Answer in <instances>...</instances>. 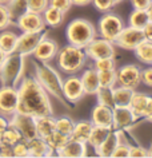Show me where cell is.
Here are the masks:
<instances>
[{
    "label": "cell",
    "instance_id": "cell-45",
    "mask_svg": "<svg viewBox=\"0 0 152 158\" xmlns=\"http://www.w3.org/2000/svg\"><path fill=\"white\" fill-rule=\"evenodd\" d=\"M130 157H135V158L148 157V149L143 148V146H131Z\"/></svg>",
    "mask_w": 152,
    "mask_h": 158
},
{
    "label": "cell",
    "instance_id": "cell-53",
    "mask_svg": "<svg viewBox=\"0 0 152 158\" xmlns=\"http://www.w3.org/2000/svg\"><path fill=\"white\" fill-rule=\"evenodd\" d=\"M148 157H152V145L150 146V149H148Z\"/></svg>",
    "mask_w": 152,
    "mask_h": 158
},
{
    "label": "cell",
    "instance_id": "cell-29",
    "mask_svg": "<svg viewBox=\"0 0 152 158\" xmlns=\"http://www.w3.org/2000/svg\"><path fill=\"white\" fill-rule=\"evenodd\" d=\"M111 130H112L111 127L93 125V129H92V131H91V135H89V138H88L87 145L92 146L93 149L97 148V146H99L101 142H103L108 137V134L111 133Z\"/></svg>",
    "mask_w": 152,
    "mask_h": 158
},
{
    "label": "cell",
    "instance_id": "cell-15",
    "mask_svg": "<svg viewBox=\"0 0 152 158\" xmlns=\"http://www.w3.org/2000/svg\"><path fill=\"white\" fill-rule=\"evenodd\" d=\"M130 107L138 118L147 119L152 114V97L146 93L134 91V95H132L130 102Z\"/></svg>",
    "mask_w": 152,
    "mask_h": 158
},
{
    "label": "cell",
    "instance_id": "cell-25",
    "mask_svg": "<svg viewBox=\"0 0 152 158\" xmlns=\"http://www.w3.org/2000/svg\"><path fill=\"white\" fill-rule=\"evenodd\" d=\"M93 129V123L91 121H79L75 122V127L71 134V139L80 141V142H88V138L91 135V131Z\"/></svg>",
    "mask_w": 152,
    "mask_h": 158
},
{
    "label": "cell",
    "instance_id": "cell-17",
    "mask_svg": "<svg viewBox=\"0 0 152 158\" xmlns=\"http://www.w3.org/2000/svg\"><path fill=\"white\" fill-rule=\"evenodd\" d=\"M44 36L43 32H23L20 36L18 38V44L15 52L27 56L31 55L39 44V42L41 40V38Z\"/></svg>",
    "mask_w": 152,
    "mask_h": 158
},
{
    "label": "cell",
    "instance_id": "cell-6",
    "mask_svg": "<svg viewBox=\"0 0 152 158\" xmlns=\"http://www.w3.org/2000/svg\"><path fill=\"white\" fill-rule=\"evenodd\" d=\"M124 22L123 19L118 16L116 14L112 12H104V15L100 18L99 20V35L101 38L107 39L112 43H115L116 38L119 36V34L122 32V30L124 28Z\"/></svg>",
    "mask_w": 152,
    "mask_h": 158
},
{
    "label": "cell",
    "instance_id": "cell-56",
    "mask_svg": "<svg viewBox=\"0 0 152 158\" xmlns=\"http://www.w3.org/2000/svg\"><path fill=\"white\" fill-rule=\"evenodd\" d=\"M119 2H122V0H116V3H119Z\"/></svg>",
    "mask_w": 152,
    "mask_h": 158
},
{
    "label": "cell",
    "instance_id": "cell-41",
    "mask_svg": "<svg viewBox=\"0 0 152 158\" xmlns=\"http://www.w3.org/2000/svg\"><path fill=\"white\" fill-rule=\"evenodd\" d=\"M92 4L95 6V8L100 12H108L115 7L116 0H92Z\"/></svg>",
    "mask_w": 152,
    "mask_h": 158
},
{
    "label": "cell",
    "instance_id": "cell-55",
    "mask_svg": "<svg viewBox=\"0 0 152 158\" xmlns=\"http://www.w3.org/2000/svg\"><path fill=\"white\" fill-rule=\"evenodd\" d=\"M147 121H151V122H152V114H151V115L147 118Z\"/></svg>",
    "mask_w": 152,
    "mask_h": 158
},
{
    "label": "cell",
    "instance_id": "cell-1",
    "mask_svg": "<svg viewBox=\"0 0 152 158\" xmlns=\"http://www.w3.org/2000/svg\"><path fill=\"white\" fill-rule=\"evenodd\" d=\"M19 102L16 113L31 117L52 115L53 109L49 101V94L41 87L36 78L27 77L18 87Z\"/></svg>",
    "mask_w": 152,
    "mask_h": 158
},
{
    "label": "cell",
    "instance_id": "cell-14",
    "mask_svg": "<svg viewBox=\"0 0 152 158\" xmlns=\"http://www.w3.org/2000/svg\"><path fill=\"white\" fill-rule=\"evenodd\" d=\"M57 52H59V46L57 43L51 39L48 36H43L41 40L39 42V44L36 46V48L32 52V55L35 56L36 60H39L40 63H48L49 60L56 58Z\"/></svg>",
    "mask_w": 152,
    "mask_h": 158
},
{
    "label": "cell",
    "instance_id": "cell-11",
    "mask_svg": "<svg viewBox=\"0 0 152 158\" xmlns=\"http://www.w3.org/2000/svg\"><path fill=\"white\" fill-rule=\"evenodd\" d=\"M16 26L23 32H44L45 23L41 14L25 11L16 19Z\"/></svg>",
    "mask_w": 152,
    "mask_h": 158
},
{
    "label": "cell",
    "instance_id": "cell-20",
    "mask_svg": "<svg viewBox=\"0 0 152 158\" xmlns=\"http://www.w3.org/2000/svg\"><path fill=\"white\" fill-rule=\"evenodd\" d=\"M88 153L87 143L80 141H75L69 138L68 142L57 152L59 157H69V158H79V157H85Z\"/></svg>",
    "mask_w": 152,
    "mask_h": 158
},
{
    "label": "cell",
    "instance_id": "cell-27",
    "mask_svg": "<svg viewBox=\"0 0 152 158\" xmlns=\"http://www.w3.org/2000/svg\"><path fill=\"white\" fill-rule=\"evenodd\" d=\"M134 52H135V56L142 63L152 66V42L151 40L144 39L143 42H140L134 50Z\"/></svg>",
    "mask_w": 152,
    "mask_h": 158
},
{
    "label": "cell",
    "instance_id": "cell-3",
    "mask_svg": "<svg viewBox=\"0 0 152 158\" xmlns=\"http://www.w3.org/2000/svg\"><path fill=\"white\" fill-rule=\"evenodd\" d=\"M65 35H67V40L69 44L84 48L85 46L89 44L96 38L97 31L89 20L79 18L73 19L68 24Z\"/></svg>",
    "mask_w": 152,
    "mask_h": 158
},
{
    "label": "cell",
    "instance_id": "cell-54",
    "mask_svg": "<svg viewBox=\"0 0 152 158\" xmlns=\"http://www.w3.org/2000/svg\"><path fill=\"white\" fill-rule=\"evenodd\" d=\"M10 0H0V4H8Z\"/></svg>",
    "mask_w": 152,
    "mask_h": 158
},
{
    "label": "cell",
    "instance_id": "cell-2",
    "mask_svg": "<svg viewBox=\"0 0 152 158\" xmlns=\"http://www.w3.org/2000/svg\"><path fill=\"white\" fill-rule=\"evenodd\" d=\"M56 58L59 69L68 75L76 74L77 71H80L87 62V55H85L84 48L69 44V43L63 48H59Z\"/></svg>",
    "mask_w": 152,
    "mask_h": 158
},
{
    "label": "cell",
    "instance_id": "cell-42",
    "mask_svg": "<svg viewBox=\"0 0 152 158\" xmlns=\"http://www.w3.org/2000/svg\"><path fill=\"white\" fill-rule=\"evenodd\" d=\"M14 157H29V150H28V143L25 139L19 141L18 143L14 146Z\"/></svg>",
    "mask_w": 152,
    "mask_h": 158
},
{
    "label": "cell",
    "instance_id": "cell-38",
    "mask_svg": "<svg viewBox=\"0 0 152 158\" xmlns=\"http://www.w3.org/2000/svg\"><path fill=\"white\" fill-rule=\"evenodd\" d=\"M12 24V16L7 4H0V31L7 30Z\"/></svg>",
    "mask_w": 152,
    "mask_h": 158
},
{
    "label": "cell",
    "instance_id": "cell-33",
    "mask_svg": "<svg viewBox=\"0 0 152 158\" xmlns=\"http://www.w3.org/2000/svg\"><path fill=\"white\" fill-rule=\"evenodd\" d=\"M97 73H99L100 87L114 89L115 86L118 85V81H116V69L108 70V71H97Z\"/></svg>",
    "mask_w": 152,
    "mask_h": 158
},
{
    "label": "cell",
    "instance_id": "cell-18",
    "mask_svg": "<svg viewBox=\"0 0 152 158\" xmlns=\"http://www.w3.org/2000/svg\"><path fill=\"white\" fill-rule=\"evenodd\" d=\"M91 122L96 126H106V127L112 129V126H114V111H112V107L97 103L92 109Z\"/></svg>",
    "mask_w": 152,
    "mask_h": 158
},
{
    "label": "cell",
    "instance_id": "cell-52",
    "mask_svg": "<svg viewBox=\"0 0 152 158\" xmlns=\"http://www.w3.org/2000/svg\"><path fill=\"white\" fill-rule=\"evenodd\" d=\"M146 11H147V15H148V18H150V20L152 22V3H151L150 7H148Z\"/></svg>",
    "mask_w": 152,
    "mask_h": 158
},
{
    "label": "cell",
    "instance_id": "cell-40",
    "mask_svg": "<svg viewBox=\"0 0 152 158\" xmlns=\"http://www.w3.org/2000/svg\"><path fill=\"white\" fill-rule=\"evenodd\" d=\"M130 153H131V145L127 143V142H119V145L116 146V149L114 150L111 157H115V158H126V157H130Z\"/></svg>",
    "mask_w": 152,
    "mask_h": 158
},
{
    "label": "cell",
    "instance_id": "cell-35",
    "mask_svg": "<svg viewBox=\"0 0 152 158\" xmlns=\"http://www.w3.org/2000/svg\"><path fill=\"white\" fill-rule=\"evenodd\" d=\"M97 97V103L110 106V107L114 109V94H112V89L108 87H99L97 93L95 94Z\"/></svg>",
    "mask_w": 152,
    "mask_h": 158
},
{
    "label": "cell",
    "instance_id": "cell-31",
    "mask_svg": "<svg viewBox=\"0 0 152 158\" xmlns=\"http://www.w3.org/2000/svg\"><path fill=\"white\" fill-rule=\"evenodd\" d=\"M150 22V18L147 15V11L144 10H135L131 12L130 18H128V26L135 27V28L143 30L144 26Z\"/></svg>",
    "mask_w": 152,
    "mask_h": 158
},
{
    "label": "cell",
    "instance_id": "cell-7",
    "mask_svg": "<svg viewBox=\"0 0 152 158\" xmlns=\"http://www.w3.org/2000/svg\"><path fill=\"white\" fill-rule=\"evenodd\" d=\"M10 125H12L21 134L23 139L29 141L32 138L37 137V130H36V118L25 115V114L15 113L10 118Z\"/></svg>",
    "mask_w": 152,
    "mask_h": 158
},
{
    "label": "cell",
    "instance_id": "cell-39",
    "mask_svg": "<svg viewBox=\"0 0 152 158\" xmlns=\"http://www.w3.org/2000/svg\"><path fill=\"white\" fill-rule=\"evenodd\" d=\"M49 6V0H27V11L43 14Z\"/></svg>",
    "mask_w": 152,
    "mask_h": 158
},
{
    "label": "cell",
    "instance_id": "cell-28",
    "mask_svg": "<svg viewBox=\"0 0 152 158\" xmlns=\"http://www.w3.org/2000/svg\"><path fill=\"white\" fill-rule=\"evenodd\" d=\"M18 38L19 35H16L14 31L10 30H3L0 34V47L6 51V54H12L16 50L18 44Z\"/></svg>",
    "mask_w": 152,
    "mask_h": 158
},
{
    "label": "cell",
    "instance_id": "cell-46",
    "mask_svg": "<svg viewBox=\"0 0 152 158\" xmlns=\"http://www.w3.org/2000/svg\"><path fill=\"white\" fill-rule=\"evenodd\" d=\"M0 157H14V148L0 142Z\"/></svg>",
    "mask_w": 152,
    "mask_h": 158
},
{
    "label": "cell",
    "instance_id": "cell-24",
    "mask_svg": "<svg viewBox=\"0 0 152 158\" xmlns=\"http://www.w3.org/2000/svg\"><path fill=\"white\" fill-rule=\"evenodd\" d=\"M135 90L123 87V86H115L112 89V94H114V107H127L130 106L131 98L134 95Z\"/></svg>",
    "mask_w": 152,
    "mask_h": 158
},
{
    "label": "cell",
    "instance_id": "cell-44",
    "mask_svg": "<svg viewBox=\"0 0 152 158\" xmlns=\"http://www.w3.org/2000/svg\"><path fill=\"white\" fill-rule=\"evenodd\" d=\"M142 82L148 87H152V66L142 70Z\"/></svg>",
    "mask_w": 152,
    "mask_h": 158
},
{
    "label": "cell",
    "instance_id": "cell-12",
    "mask_svg": "<svg viewBox=\"0 0 152 158\" xmlns=\"http://www.w3.org/2000/svg\"><path fill=\"white\" fill-rule=\"evenodd\" d=\"M143 40H144L143 30L135 28V27H131V26H126L122 30V32L119 34V36L116 38L115 46H118L123 50L134 51L136 48V46Z\"/></svg>",
    "mask_w": 152,
    "mask_h": 158
},
{
    "label": "cell",
    "instance_id": "cell-37",
    "mask_svg": "<svg viewBox=\"0 0 152 158\" xmlns=\"http://www.w3.org/2000/svg\"><path fill=\"white\" fill-rule=\"evenodd\" d=\"M93 67L97 71H108V70H115L116 69V63L114 56H108V58H100L93 60Z\"/></svg>",
    "mask_w": 152,
    "mask_h": 158
},
{
    "label": "cell",
    "instance_id": "cell-34",
    "mask_svg": "<svg viewBox=\"0 0 152 158\" xmlns=\"http://www.w3.org/2000/svg\"><path fill=\"white\" fill-rule=\"evenodd\" d=\"M75 127V121L69 117H60L56 118V130L60 133L65 134V135L71 137V134Z\"/></svg>",
    "mask_w": 152,
    "mask_h": 158
},
{
    "label": "cell",
    "instance_id": "cell-48",
    "mask_svg": "<svg viewBox=\"0 0 152 158\" xmlns=\"http://www.w3.org/2000/svg\"><path fill=\"white\" fill-rule=\"evenodd\" d=\"M143 34H144V39H147V40H151L152 42V22L151 20L148 22L146 26H144Z\"/></svg>",
    "mask_w": 152,
    "mask_h": 158
},
{
    "label": "cell",
    "instance_id": "cell-10",
    "mask_svg": "<svg viewBox=\"0 0 152 158\" xmlns=\"http://www.w3.org/2000/svg\"><path fill=\"white\" fill-rule=\"evenodd\" d=\"M85 55L87 58L96 60L100 58H108V56H115V43L104 38H95L93 40L84 47Z\"/></svg>",
    "mask_w": 152,
    "mask_h": 158
},
{
    "label": "cell",
    "instance_id": "cell-36",
    "mask_svg": "<svg viewBox=\"0 0 152 158\" xmlns=\"http://www.w3.org/2000/svg\"><path fill=\"white\" fill-rule=\"evenodd\" d=\"M7 7L11 12V16L18 19L23 12L27 11V0H10Z\"/></svg>",
    "mask_w": 152,
    "mask_h": 158
},
{
    "label": "cell",
    "instance_id": "cell-21",
    "mask_svg": "<svg viewBox=\"0 0 152 158\" xmlns=\"http://www.w3.org/2000/svg\"><path fill=\"white\" fill-rule=\"evenodd\" d=\"M81 83H83L84 91L88 95H95L97 93V90L100 87L99 83V73L95 67H91V69H87L81 74Z\"/></svg>",
    "mask_w": 152,
    "mask_h": 158
},
{
    "label": "cell",
    "instance_id": "cell-51",
    "mask_svg": "<svg viewBox=\"0 0 152 158\" xmlns=\"http://www.w3.org/2000/svg\"><path fill=\"white\" fill-rule=\"evenodd\" d=\"M6 58H7V54H6V51L0 47V66L3 64V62L6 60Z\"/></svg>",
    "mask_w": 152,
    "mask_h": 158
},
{
    "label": "cell",
    "instance_id": "cell-9",
    "mask_svg": "<svg viewBox=\"0 0 152 158\" xmlns=\"http://www.w3.org/2000/svg\"><path fill=\"white\" fill-rule=\"evenodd\" d=\"M19 102L18 87L12 85H3L0 87V114L11 117L16 113Z\"/></svg>",
    "mask_w": 152,
    "mask_h": 158
},
{
    "label": "cell",
    "instance_id": "cell-16",
    "mask_svg": "<svg viewBox=\"0 0 152 158\" xmlns=\"http://www.w3.org/2000/svg\"><path fill=\"white\" fill-rule=\"evenodd\" d=\"M112 111H114V126H112V129L115 130H122V131L128 130L139 119L135 115V113L131 110L130 106H127V107H114Z\"/></svg>",
    "mask_w": 152,
    "mask_h": 158
},
{
    "label": "cell",
    "instance_id": "cell-23",
    "mask_svg": "<svg viewBox=\"0 0 152 158\" xmlns=\"http://www.w3.org/2000/svg\"><path fill=\"white\" fill-rule=\"evenodd\" d=\"M36 130L37 135L41 138H45L56 130V118L52 115H43L36 118Z\"/></svg>",
    "mask_w": 152,
    "mask_h": 158
},
{
    "label": "cell",
    "instance_id": "cell-19",
    "mask_svg": "<svg viewBox=\"0 0 152 158\" xmlns=\"http://www.w3.org/2000/svg\"><path fill=\"white\" fill-rule=\"evenodd\" d=\"M122 135H123L122 130L112 129L106 139L101 142L97 148H95V153L99 157H111L112 153H114V150L116 149V146H118L119 142L122 141Z\"/></svg>",
    "mask_w": 152,
    "mask_h": 158
},
{
    "label": "cell",
    "instance_id": "cell-47",
    "mask_svg": "<svg viewBox=\"0 0 152 158\" xmlns=\"http://www.w3.org/2000/svg\"><path fill=\"white\" fill-rule=\"evenodd\" d=\"M131 3H132V6H134L135 10H144L146 11L152 3V0H131Z\"/></svg>",
    "mask_w": 152,
    "mask_h": 158
},
{
    "label": "cell",
    "instance_id": "cell-30",
    "mask_svg": "<svg viewBox=\"0 0 152 158\" xmlns=\"http://www.w3.org/2000/svg\"><path fill=\"white\" fill-rule=\"evenodd\" d=\"M69 139L68 135H65V134L57 131V130H55L53 133H51L48 137L45 138L47 143H48L49 149L52 150L53 154H57V152H59L60 149H63V146L67 143Z\"/></svg>",
    "mask_w": 152,
    "mask_h": 158
},
{
    "label": "cell",
    "instance_id": "cell-5",
    "mask_svg": "<svg viewBox=\"0 0 152 158\" xmlns=\"http://www.w3.org/2000/svg\"><path fill=\"white\" fill-rule=\"evenodd\" d=\"M24 71V56L18 52L8 54L0 66V81L3 85L16 86Z\"/></svg>",
    "mask_w": 152,
    "mask_h": 158
},
{
    "label": "cell",
    "instance_id": "cell-13",
    "mask_svg": "<svg viewBox=\"0 0 152 158\" xmlns=\"http://www.w3.org/2000/svg\"><path fill=\"white\" fill-rule=\"evenodd\" d=\"M85 95L83 83L80 77H76L75 74L69 75L63 81V97L69 103H76Z\"/></svg>",
    "mask_w": 152,
    "mask_h": 158
},
{
    "label": "cell",
    "instance_id": "cell-4",
    "mask_svg": "<svg viewBox=\"0 0 152 158\" xmlns=\"http://www.w3.org/2000/svg\"><path fill=\"white\" fill-rule=\"evenodd\" d=\"M35 78L41 85V87L45 90L49 95L57 98L59 101H64L63 97V79L60 78L59 73L48 66L47 63L36 64L35 67Z\"/></svg>",
    "mask_w": 152,
    "mask_h": 158
},
{
    "label": "cell",
    "instance_id": "cell-8",
    "mask_svg": "<svg viewBox=\"0 0 152 158\" xmlns=\"http://www.w3.org/2000/svg\"><path fill=\"white\" fill-rule=\"evenodd\" d=\"M116 81L119 86L135 90L142 83V69L136 64H124L116 70Z\"/></svg>",
    "mask_w": 152,
    "mask_h": 158
},
{
    "label": "cell",
    "instance_id": "cell-32",
    "mask_svg": "<svg viewBox=\"0 0 152 158\" xmlns=\"http://www.w3.org/2000/svg\"><path fill=\"white\" fill-rule=\"evenodd\" d=\"M21 139H23L21 134L19 133L18 129H15L12 125H10L4 131L0 134V142L7 143V145H11V146H14L15 143H18V142L21 141Z\"/></svg>",
    "mask_w": 152,
    "mask_h": 158
},
{
    "label": "cell",
    "instance_id": "cell-22",
    "mask_svg": "<svg viewBox=\"0 0 152 158\" xmlns=\"http://www.w3.org/2000/svg\"><path fill=\"white\" fill-rule=\"evenodd\" d=\"M27 143H28L29 157H49L53 154L52 150L49 149L48 143H47V141L39 135L27 141Z\"/></svg>",
    "mask_w": 152,
    "mask_h": 158
},
{
    "label": "cell",
    "instance_id": "cell-49",
    "mask_svg": "<svg viewBox=\"0 0 152 158\" xmlns=\"http://www.w3.org/2000/svg\"><path fill=\"white\" fill-rule=\"evenodd\" d=\"M10 126V121L7 119L6 115H3V114H0V134H2L4 130Z\"/></svg>",
    "mask_w": 152,
    "mask_h": 158
},
{
    "label": "cell",
    "instance_id": "cell-43",
    "mask_svg": "<svg viewBox=\"0 0 152 158\" xmlns=\"http://www.w3.org/2000/svg\"><path fill=\"white\" fill-rule=\"evenodd\" d=\"M49 6L55 7L63 12H68L72 7V2L71 0H49Z\"/></svg>",
    "mask_w": 152,
    "mask_h": 158
},
{
    "label": "cell",
    "instance_id": "cell-26",
    "mask_svg": "<svg viewBox=\"0 0 152 158\" xmlns=\"http://www.w3.org/2000/svg\"><path fill=\"white\" fill-rule=\"evenodd\" d=\"M41 15H43V19H44L45 26H48V27H59L64 20L65 12L55 8V7H52V6H48Z\"/></svg>",
    "mask_w": 152,
    "mask_h": 158
},
{
    "label": "cell",
    "instance_id": "cell-50",
    "mask_svg": "<svg viewBox=\"0 0 152 158\" xmlns=\"http://www.w3.org/2000/svg\"><path fill=\"white\" fill-rule=\"evenodd\" d=\"M72 6H87L89 3H92V0H71Z\"/></svg>",
    "mask_w": 152,
    "mask_h": 158
}]
</instances>
